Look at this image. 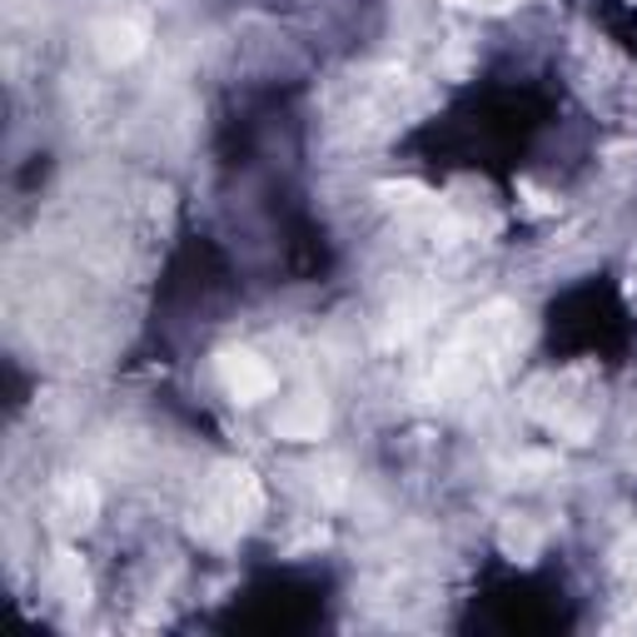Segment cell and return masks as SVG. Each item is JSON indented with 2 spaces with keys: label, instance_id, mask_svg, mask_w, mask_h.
<instances>
[{
  "label": "cell",
  "instance_id": "5b68a950",
  "mask_svg": "<svg viewBox=\"0 0 637 637\" xmlns=\"http://www.w3.org/2000/svg\"><path fill=\"white\" fill-rule=\"evenodd\" d=\"M459 6H483V11H503V6H513V0H459Z\"/></svg>",
  "mask_w": 637,
  "mask_h": 637
},
{
  "label": "cell",
  "instance_id": "7a4b0ae2",
  "mask_svg": "<svg viewBox=\"0 0 637 637\" xmlns=\"http://www.w3.org/2000/svg\"><path fill=\"white\" fill-rule=\"evenodd\" d=\"M319 429H325V408H319V398H309V404H294L289 414H279V433H284V439H319Z\"/></svg>",
  "mask_w": 637,
  "mask_h": 637
},
{
  "label": "cell",
  "instance_id": "3957f363",
  "mask_svg": "<svg viewBox=\"0 0 637 637\" xmlns=\"http://www.w3.org/2000/svg\"><path fill=\"white\" fill-rule=\"evenodd\" d=\"M55 513H61V523H90V513H95V493H90V483H80V479L65 483L61 498H55Z\"/></svg>",
  "mask_w": 637,
  "mask_h": 637
},
{
  "label": "cell",
  "instance_id": "277c9868",
  "mask_svg": "<svg viewBox=\"0 0 637 637\" xmlns=\"http://www.w3.org/2000/svg\"><path fill=\"white\" fill-rule=\"evenodd\" d=\"M140 45H145V31H140V25H130V21L105 25V31H100V51L110 55V61H130Z\"/></svg>",
  "mask_w": 637,
  "mask_h": 637
},
{
  "label": "cell",
  "instance_id": "6da1fadb",
  "mask_svg": "<svg viewBox=\"0 0 637 637\" xmlns=\"http://www.w3.org/2000/svg\"><path fill=\"white\" fill-rule=\"evenodd\" d=\"M220 378H224V388H230L234 398H244V404H254V398H264L274 388L270 364L254 359V354H224L220 359Z\"/></svg>",
  "mask_w": 637,
  "mask_h": 637
}]
</instances>
